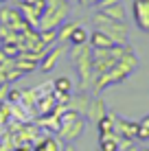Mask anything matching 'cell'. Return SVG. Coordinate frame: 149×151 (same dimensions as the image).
<instances>
[{
    "instance_id": "20",
    "label": "cell",
    "mask_w": 149,
    "mask_h": 151,
    "mask_svg": "<svg viewBox=\"0 0 149 151\" xmlns=\"http://www.w3.org/2000/svg\"><path fill=\"white\" fill-rule=\"evenodd\" d=\"M37 147L42 149V151H57L59 149V142L55 138H50V136H46V138H42L37 142Z\"/></svg>"
},
{
    "instance_id": "4",
    "label": "cell",
    "mask_w": 149,
    "mask_h": 151,
    "mask_svg": "<svg viewBox=\"0 0 149 151\" xmlns=\"http://www.w3.org/2000/svg\"><path fill=\"white\" fill-rule=\"evenodd\" d=\"M68 11H70V2L66 0V2L61 4H50V7L44 9L42 13V20H40L37 29L40 31H57L61 24L68 20Z\"/></svg>"
},
{
    "instance_id": "24",
    "label": "cell",
    "mask_w": 149,
    "mask_h": 151,
    "mask_svg": "<svg viewBox=\"0 0 149 151\" xmlns=\"http://www.w3.org/2000/svg\"><path fill=\"white\" fill-rule=\"evenodd\" d=\"M20 99H22V92H20V90H9L7 103H20Z\"/></svg>"
},
{
    "instance_id": "21",
    "label": "cell",
    "mask_w": 149,
    "mask_h": 151,
    "mask_svg": "<svg viewBox=\"0 0 149 151\" xmlns=\"http://www.w3.org/2000/svg\"><path fill=\"white\" fill-rule=\"evenodd\" d=\"M9 116H11V107H9V103H0V125H7Z\"/></svg>"
},
{
    "instance_id": "29",
    "label": "cell",
    "mask_w": 149,
    "mask_h": 151,
    "mask_svg": "<svg viewBox=\"0 0 149 151\" xmlns=\"http://www.w3.org/2000/svg\"><path fill=\"white\" fill-rule=\"evenodd\" d=\"M4 83H7V77H4V72L0 70V86H4Z\"/></svg>"
},
{
    "instance_id": "9",
    "label": "cell",
    "mask_w": 149,
    "mask_h": 151,
    "mask_svg": "<svg viewBox=\"0 0 149 151\" xmlns=\"http://www.w3.org/2000/svg\"><path fill=\"white\" fill-rule=\"evenodd\" d=\"M136 129H138V123L123 121V118H119V116H116L114 134H116L119 138H125V140H136Z\"/></svg>"
},
{
    "instance_id": "34",
    "label": "cell",
    "mask_w": 149,
    "mask_h": 151,
    "mask_svg": "<svg viewBox=\"0 0 149 151\" xmlns=\"http://www.w3.org/2000/svg\"><path fill=\"white\" fill-rule=\"evenodd\" d=\"M119 151H121V149H119Z\"/></svg>"
},
{
    "instance_id": "32",
    "label": "cell",
    "mask_w": 149,
    "mask_h": 151,
    "mask_svg": "<svg viewBox=\"0 0 149 151\" xmlns=\"http://www.w3.org/2000/svg\"><path fill=\"white\" fill-rule=\"evenodd\" d=\"M96 2H99V4H101V2H105V0H96Z\"/></svg>"
},
{
    "instance_id": "18",
    "label": "cell",
    "mask_w": 149,
    "mask_h": 151,
    "mask_svg": "<svg viewBox=\"0 0 149 151\" xmlns=\"http://www.w3.org/2000/svg\"><path fill=\"white\" fill-rule=\"evenodd\" d=\"M88 37H90V33H88V31H86V29L79 24V27H77V29L73 31V35H70V42H68V44H70V46H81V44H88Z\"/></svg>"
},
{
    "instance_id": "16",
    "label": "cell",
    "mask_w": 149,
    "mask_h": 151,
    "mask_svg": "<svg viewBox=\"0 0 149 151\" xmlns=\"http://www.w3.org/2000/svg\"><path fill=\"white\" fill-rule=\"evenodd\" d=\"M79 24H81V22H68V20H66V22L57 29V44H68L73 31L79 27ZM68 46H70V44H68Z\"/></svg>"
},
{
    "instance_id": "7",
    "label": "cell",
    "mask_w": 149,
    "mask_h": 151,
    "mask_svg": "<svg viewBox=\"0 0 149 151\" xmlns=\"http://www.w3.org/2000/svg\"><path fill=\"white\" fill-rule=\"evenodd\" d=\"M68 50V44H57V46H50L48 50L44 53V57L40 59V70L42 72H50L57 66V61H59V57Z\"/></svg>"
},
{
    "instance_id": "14",
    "label": "cell",
    "mask_w": 149,
    "mask_h": 151,
    "mask_svg": "<svg viewBox=\"0 0 149 151\" xmlns=\"http://www.w3.org/2000/svg\"><path fill=\"white\" fill-rule=\"evenodd\" d=\"M121 138L116 134H101L99 136V149L101 151H119Z\"/></svg>"
},
{
    "instance_id": "1",
    "label": "cell",
    "mask_w": 149,
    "mask_h": 151,
    "mask_svg": "<svg viewBox=\"0 0 149 151\" xmlns=\"http://www.w3.org/2000/svg\"><path fill=\"white\" fill-rule=\"evenodd\" d=\"M136 68H138V57H136L134 50L130 48L107 72H103V75H99V77H94V79H92V86H90L92 92H94V94H99V92H103L107 86H112V83L125 81Z\"/></svg>"
},
{
    "instance_id": "31",
    "label": "cell",
    "mask_w": 149,
    "mask_h": 151,
    "mask_svg": "<svg viewBox=\"0 0 149 151\" xmlns=\"http://www.w3.org/2000/svg\"><path fill=\"white\" fill-rule=\"evenodd\" d=\"M138 151H149V149H147V147H143V149H138Z\"/></svg>"
},
{
    "instance_id": "8",
    "label": "cell",
    "mask_w": 149,
    "mask_h": 151,
    "mask_svg": "<svg viewBox=\"0 0 149 151\" xmlns=\"http://www.w3.org/2000/svg\"><path fill=\"white\" fill-rule=\"evenodd\" d=\"M132 13H134V20H136L138 29L149 33V0H134Z\"/></svg>"
},
{
    "instance_id": "23",
    "label": "cell",
    "mask_w": 149,
    "mask_h": 151,
    "mask_svg": "<svg viewBox=\"0 0 149 151\" xmlns=\"http://www.w3.org/2000/svg\"><path fill=\"white\" fill-rule=\"evenodd\" d=\"M136 140H149V129L143 127L140 123H138V129H136Z\"/></svg>"
},
{
    "instance_id": "17",
    "label": "cell",
    "mask_w": 149,
    "mask_h": 151,
    "mask_svg": "<svg viewBox=\"0 0 149 151\" xmlns=\"http://www.w3.org/2000/svg\"><path fill=\"white\" fill-rule=\"evenodd\" d=\"M114 125H116V114H112V112H107L103 118L96 121L99 134H114Z\"/></svg>"
},
{
    "instance_id": "22",
    "label": "cell",
    "mask_w": 149,
    "mask_h": 151,
    "mask_svg": "<svg viewBox=\"0 0 149 151\" xmlns=\"http://www.w3.org/2000/svg\"><path fill=\"white\" fill-rule=\"evenodd\" d=\"M22 2L29 4V7H33V9H40V11L46 9V0H22Z\"/></svg>"
},
{
    "instance_id": "6",
    "label": "cell",
    "mask_w": 149,
    "mask_h": 151,
    "mask_svg": "<svg viewBox=\"0 0 149 151\" xmlns=\"http://www.w3.org/2000/svg\"><path fill=\"white\" fill-rule=\"evenodd\" d=\"M0 24L11 27L15 33H20V31H24L29 27L27 20H24V15L20 13L18 9H11V7H2V9H0Z\"/></svg>"
},
{
    "instance_id": "15",
    "label": "cell",
    "mask_w": 149,
    "mask_h": 151,
    "mask_svg": "<svg viewBox=\"0 0 149 151\" xmlns=\"http://www.w3.org/2000/svg\"><path fill=\"white\" fill-rule=\"evenodd\" d=\"M103 15L112 20H121V22H125V9L121 7V2H112V4H103V7L99 9Z\"/></svg>"
},
{
    "instance_id": "5",
    "label": "cell",
    "mask_w": 149,
    "mask_h": 151,
    "mask_svg": "<svg viewBox=\"0 0 149 151\" xmlns=\"http://www.w3.org/2000/svg\"><path fill=\"white\" fill-rule=\"evenodd\" d=\"M83 129H86V116H75V118H70V121H66V123H59V138L61 140H66V142H73V140H77L83 134Z\"/></svg>"
},
{
    "instance_id": "19",
    "label": "cell",
    "mask_w": 149,
    "mask_h": 151,
    "mask_svg": "<svg viewBox=\"0 0 149 151\" xmlns=\"http://www.w3.org/2000/svg\"><path fill=\"white\" fill-rule=\"evenodd\" d=\"M40 42L46 46V50L57 42V31H40Z\"/></svg>"
},
{
    "instance_id": "30",
    "label": "cell",
    "mask_w": 149,
    "mask_h": 151,
    "mask_svg": "<svg viewBox=\"0 0 149 151\" xmlns=\"http://www.w3.org/2000/svg\"><path fill=\"white\" fill-rule=\"evenodd\" d=\"M61 151H75V147H73V145H66V147L61 149Z\"/></svg>"
},
{
    "instance_id": "13",
    "label": "cell",
    "mask_w": 149,
    "mask_h": 151,
    "mask_svg": "<svg viewBox=\"0 0 149 151\" xmlns=\"http://www.w3.org/2000/svg\"><path fill=\"white\" fill-rule=\"evenodd\" d=\"M53 92L57 96H70L73 94V79L70 77H57L53 81Z\"/></svg>"
},
{
    "instance_id": "11",
    "label": "cell",
    "mask_w": 149,
    "mask_h": 151,
    "mask_svg": "<svg viewBox=\"0 0 149 151\" xmlns=\"http://www.w3.org/2000/svg\"><path fill=\"white\" fill-rule=\"evenodd\" d=\"M88 40H90V48H92V50H107V48H112V46H114V42L107 37L105 33H101L99 29L92 31Z\"/></svg>"
},
{
    "instance_id": "10",
    "label": "cell",
    "mask_w": 149,
    "mask_h": 151,
    "mask_svg": "<svg viewBox=\"0 0 149 151\" xmlns=\"http://www.w3.org/2000/svg\"><path fill=\"white\" fill-rule=\"evenodd\" d=\"M107 114V107H105V101L101 96H94L90 101V105H88V112H86V118L88 121H92V123H96L99 118H103Z\"/></svg>"
},
{
    "instance_id": "2",
    "label": "cell",
    "mask_w": 149,
    "mask_h": 151,
    "mask_svg": "<svg viewBox=\"0 0 149 151\" xmlns=\"http://www.w3.org/2000/svg\"><path fill=\"white\" fill-rule=\"evenodd\" d=\"M70 59L77 66V72L81 77V90H88L94 79V70H92V48L86 44L73 46L70 48Z\"/></svg>"
},
{
    "instance_id": "3",
    "label": "cell",
    "mask_w": 149,
    "mask_h": 151,
    "mask_svg": "<svg viewBox=\"0 0 149 151\" xmlns=\"http://www.w3.org/2000/svg\"><path fill=\"white\" fill-rule=\"evenodd\" d=\"M92 24H94L101 33H105L114 44H127V24L125 22L112 20V18H107V15H103L101 11H96L92 15Z\"/></svg>"
},
{
    "instance_id": "27",
    "label": "cell",
    "mask_w": 149,
    "mask_h": 151,
    "mask_svg": "<svg viewBox=\"0 0 149 151\" xmlns=\"http://www.w3.org/2000/svg\"><path fill=\"white\" fill-rule=\"evenodd\" d=\"M66 2V0H46V7H50V4H61Z\"/></svg>"
},
{
    "instance_id": "25",
    "label": "cell",
    "mask_w": 149,
    "mask_h": 151,
    "mask_svg": "<svg viewBox=\"0 0 149 151\" xmlns=\"http://www.w3.org/2000/svg\"><path fill=\"white\" fill-rule=\"evenodd\" d=\"M7 94H9V83L0 86V103H7Z\"/></svg>"
},
{
    "instance_id": "12",
    "label": "cell",
    "mask_w": 149,
    "mask_h": 151,
    "mask_svg": "<svg viewBox=\"0 0 149 151\" xmlns=\"http://www.w3.org/2000/svg\"><path fill=\"white\" fill-rule=\"evenodd\" d=\"M90 101H92V99H90L88 94H79V96L68 99V101H66V107H68V110H73V112H77V114H81V116H86Z\"/></svg>"
},
{
    "instance_id": "26",
    "label": "cell",
    "mask_w": 149,
    "mask_h": 151,
    "mask_svg": "<svg viewBox=\"0 0 149 151\" xmlns=\"http://www.w3.org/2000/svg\"><path fill=\"white\" fill-rule=\"evenodd\" d=\"M94 2H96V0H79L81 7H90V4H94Z\"/></svg>"
},
{
    "instance_id": "28",
    "label": "cell",
    "mask_w": 149,
    "mask_h": 151,
    "mask_svg": "<svg viewBox=\"0 0 149 151\" xmlns=\"http://www.w3.org/2000/svg\"><path fill=\"white\" fill-rule=\"evenodd\" d=\"M140 125H143V127H147V129H149V114H147V116H143Z\"/></svg>"
},
{
    "instance_id": "33",
    "label": "cell",
    "mask_w": 149,
    "mask_h": 151,
    "mask_svg": "<svg viewBox=\"0 0 149 151\" xmlns=\"http://www.w3.org/2000/svg\"><path fill=\"white\" fill-rule=\"evenodd\" d=\"M0 2H9V0H0Z\"/></svg>"
}]
</instances>
